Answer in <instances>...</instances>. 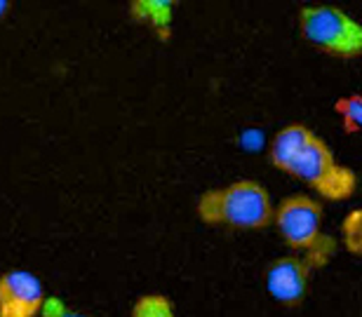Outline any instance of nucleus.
Segmentation results:
<instances>
[{
	"label": "nucleus",
	"mask_w": 362,
	"mask_h": 317,
	"mask_svg": "<svg viewBox=\"0 0 362 317\" xmlns=\"http://www.w3.org/2000/svg\"><path fill=\"white\" fill-rule=\"evenodd\" d=\"M334 113L341 118L346 134L362 132V95H349L334 102Z\"/></svg>",
	"instance_id": "9d476101"
},
{
	"label": "nucleus",
	"mask_w": 362,
	"mask_h": 317,
	"mask_svg": "<svg viewBox=\"0 0 362 317\" xmlns=\"http://www.w3.org/2000/svg\"><path fill=\"white\" fill-rule=\"evenodd\" d=\"M315 132L301 122H289L275 132V136L271 139V146H269V160L271 165L278 172H287V167L292 165V160L296 157V153L306 146V141L313 136Z\"/></svg>",
	"instance_id": "0eeeda50"
},
{
	"label": "nucleus",
	"mask_w": 362,
	"mask_h": 317,
	"mask_svg": "<svg viewBox=\"0 0 362 317\" xmlns=\"http://www.w3.org/2000/svg\"><path fill=\"white\" fill-rule=\"evenodd\" d=\"M7 10H10V3H7V0H0V19L5 17Z\"/></svg>",
	"instance_id": "ddd939ff"
},
{
	"label": "nucleus",
	"mask_w": 362,
	"mask_h": 317,
	"mask_svg": "<svg viewBox=\"0 0 362 317\" xmlns=\"http://www.w3.org/2000/svg\"><path fill=\"white\" fill-rule=\"evenodd\" d=\"M301 38L334 59L362 56V24L337 5H306L299 10Z\"/></svg>",
	"instance_id": "20e7f679"
},
{
	"label": "nucleus",
	"mask_w": 362,
	"mask_h": 317,
	"mask_svg": "<svg viewBox=\"0 0 362 317\" xmlns=\"http://www.w3.org/2000/svg\"><path fill=\"white\" fill-rule=\"evenodd\" d=\"M310 275H313V268L303 256H280L266 270V289H269L273 301L287 308H296L306 299Z\"/></svg>",
	"instance_id": "423d86ee"
},
{
	"label": "nucleus",
	"mask_w": 362,
	"mask_h": 317,
	"mask_svg": "<svg viewBox=\"0 0 362 317\" xmlns=\"http://www.w3.org/2000/svg\"><path fill=\"white\" fill-rule=\"evenodd\" d=\"M285 174L299 179L329 203H344L358 191V174L339 162L334 150L317 134L310 136L306 146L296 153Z\"/></svg>",
	"instance_id": "7ed1b4c3"
},
{
	"label": "nucleus",
	"mask_w": 362,
	"mask_h": 317,
	"mask_svg": "<svg viewBox=\"0 0 362 317\" xmlns=\"http://www.w3.org/2000/svg\"><path fill=\"white\" fill-rule=\"evenodd\" d=\"M45 299V289L35 273L12 268L0 275V317H38Z\"/></svg>",
	"instance_id": "39448f33"
},
{
	"label": "nucleus",
	"mask_w": 362,
	"mask_h": 317,
	"mask_svg": "<svg viewBox=\"0 0 362 317\" xmlns=\"http://www.w3.org/2000/svg\"><path fill=\"white\" fill-rule=\"evenodd\" d=\"M341 242H344L346 251H351V254H356V256H362V207L344 216Z\"/></svg>",
	"instance_id": "9b49d317"
},
{
	"label": "nucleus",
	"mask_w": 362,
	"mask_h": 317,
	"mask_svg": "<svg viewBox=\"0 0 362 317\" xmlns=\"http://www.w3.org/2000/svg\"><path fill=\"white\" fill-rule=\"evenodd\" d=\"M273 223L282 242L294 251H306L310 268H322L337 254V240L322 233V205L296 193L280 200L273 212Z\"/></svg>",
	"instance_id": "f03ea898"
},
{
	"label": "nucleus",
	"mask_w": 362,
	"mask_h": 317,
	"mask_svg": "<svg viewBox=\"0 0 362 317\" xmlns=\"http://www.w3.org/2000/svg\"><path fill=\"white\" fill-rule=\"evenodd\" d=\"M129 317H177V315H175V304L170 301V297L151 292L134 301Z\"/></svg>",
	"instance_id": "1a4fd4ad"
},
{
	"label": "nucleus",
	"mask_w": 362,
	"mask_h": 317,
	"mask_svg": "<svg viewBox=\"0 0 362 317\" xmlns=\"http://www.w3.org/2000/svg\"><path fill=\"white\" fill-rule=\"evenodd\" d=\"M62 317H90V315L78 313V311H71V308H66V311H64V315H62Z\"/></svg>",
	"instance_id": "f8f14e48"
},
{
	"label": "nucleus",
	"mask_w": 362,
	"mask_h": 317,
	"mask_svg": "<svg viewBox=\"0 0 362 317\" xmlns=\"http://www.w3.org/2000/svg\"><path fill=\"white\" fill-rule=\"evenodd\" d=\"M175 0H132L129 3V17L136 24L151 26L160 40H168L172 33V19H175Z\"/></svg>",
	"instance_id": "6e6552de"
},
{
	"label": "nucleus",
	"mask_w": 362,
	"mask_h": 317,
	"mask_svg": "<svg viewBox=\"0 0 362 317\" xmlns=\"http://www.w3.org/2000/svg\"><path fill=\"white\" fill-rule=\"evenodd\" d=\"M273 200L264 184L238 179L223 189H209L195 203V214L205 226L235 230H264L273 223Z\"/></svg>",
	"instance_id": "f257e3e1"
}]
</instances>
